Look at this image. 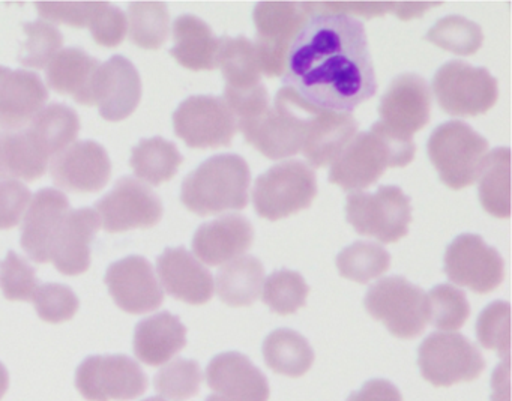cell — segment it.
I'll return each instance as SVG.
<instances>
[{"label": "cell", "mask_w": 512, "mask_h": 401, "mask_svg": "<svg viewBox=\"0 0 512 401\" xmlns=\"http://www.w3.org/2000/svg\"><path fill=\"white\" fill-rule=\"evenodd\" d=\"M476 337L482 347L496 350L500 356L509 359L511 350V305L494 301L479 314L476 322Z\"/></svg>", "instance_id": "obj_44"}, {"label": "cell", "mask_w": 512, "mask_h": 401, "mask_svg": "<svg viewBox=\"0 0 512 401\" xmlns=\"http://www.w3.org/2000/svg\"><path fill=\"white\" fill-rule=\"evenodd\" d=\"M142 98V79L130 59L112 56L98 68L94 80V103L101 118L110 122L128 118Z\"/></svg>", "instance_id": "obj_20"}, {"label": "cell", "mask_w": 512, "mask_h": 401, "mask_svg": "<svg viewBox=\"0 0 512 401\" xmlns=\"http://www.w3.org/2000/svg\"><path fill=\"white\" fill-rule=\"evenodd\" d=\"M305 109L307 103L283 86L275 95L274 107L250 121L238 122V130L269 160L290 158L304 145Z\"/></svg>", "instance_id": "obj_4"}, {"label": "cell", "mask_w": 512, "mask_h": 401, "mask_svg": "<svg viewBox=\"0 0 512 401\" xmlns=\"http://www.w3.org/2000/svg\"><path fill=\"white\" fill-rule=\"evenodd\" d=\"M58 187L74 193H98L112 175V163L106 148L94 140L74 142L53 158L50 166Z\"/></svg>", "instance_id": "obj_18"}, {"label": "cell", "mask_w": 512, "mask_h": 401, "mask_svg": "<svg viewBox=\"0 0 512 401\" xmlns=\"http://www.w3.org/2000/svg\"><path fill=\"white\" fill-rule=\"evenodd\" d=\"M365 310L395 337L412 340L428 323L427 295L400 275L376 281L365 293Z\"/></svg>", "instance_id": "obj_8"}, {"label": "cell", "mask_w": 512, "mask_h": 401, "mask_svg": "<svg viewBox=\"0 0 512 401\" xmlns=\"http://www.w3.org/2000/svg\"><path fill=\"white\" fill-rule=\"evenodd\" d=\"M98 59L77 47L61 50L47 68V83L53 91L71 95L82 106H94V80Z\"/></svg>", "instance_id": "obj_28"}, {"label": "cell", "mask_w": 512, "mask_h": 401, "mask_svg": "<svg viewBox=\"0 0 512 401\" xmlns=\"http://www.w3.org/2000/svg\"><path fill=\"white\" fill-rule=\"evenodd\" d=\"M206 401H227V400H224V398L218 397V395H209V397L206 398Z\"/></svg>", "instance_id": "obj_55"}, {"label": "cell", "mask_w": 512, "mask_h": 401, "mask_svg": "<svg viewBox=\"0 0 512 401\" xmlns=\"http://www.w3.org/2000/svg\"><path fill=\"white\" fill-rule=\"evenodd\" d=\"M131 43L157 50L169 37V8L163 2H134L128 7Z\"/></svg>", "instance_id": "obj_38"}, {"label": "cell", "mask_w": 512, "mask_h": 401, "mask_svg": "<svg viewBox=\"0 0 512 401\" xmlns=\"http://www.w3.org/2000/svg\"><path fill=\"white\" fill-rule=\"evenodd\" d=\"M28 130L50 158L56 157L79 136V115L67 104L53 103L35 115Z\"/></svg>", "instance_id": "obj_35"}, {"label": "cell", "mask_w": 512, "mask_h": 401, "mask_svg": "<svg viewBox=\"0 0 512 401\" xmlns=\"http://www.w3.org/2000/svg\"><path fill=\"white\" fill-rule=\"evenodd\" d=\"M35 7L43 19L65 23L73 28H86L97 2H41Z\"/></svg>", "instance_id": "obj_49"}, {"label": "cell", "mask_w": 512, "mask_h": 401, "mask_svg": "<svg viewBox=\"0 0 512 401\" xmlns=\"http://www.w3.org/2000/svg\"><path fill=\"white\" fill-rule=\"evenodd\" d=\"M347 401H403V395L389 380L373 379L368 380L359 391L350 394Z\"/></svg>", "instance_id": "obj_51"}, {"label": "cell", "mask_w": 512, "mask_h": 401, "mask_svg": "<svg viewBox=\"0 0 512 401\" xmlns=\"http://www.w3.org/2000/svg\"><path fill=\"white\" fill-rule=\"evenodd\" d=\"M316 194L314 170L302 161H284L254 182V209L260 217L277 221L310 208Z\"/></svg>", "instance_id": "obj_9"}, {"label": "cell", "mask_w": 512, "mask_h": 401, "mask_svg": "<svg viewBox=\"0 0 512 401\" xmlns=\"http://www.w3.org/2000/svg\"><path fill=\"white\" fill-rule=\"evenodd\" d=\"M391 265L388 250L376 242L358 241L344 248L337 257L341 277L359 284L370 283L385 274Z\"/></svg>", "instance_id": "obj_37"}, {"label": "cell", "mask_w": 512, "mask_h": 401, "mask_svg": "<svg viewBox=\"0 0 512 401\" xmlns=\"http://www.w3.org/2000/svg\"><path fill=\"white\" fill-rule=\"evenodd\" d=\"M88 26L95 43L103 47H118L127 34V17L121 8L97 2Z\"/></svg>", "instance_id": "obj_47"}, {"label": "cell", "mask_w": 512, "mask_h": 401, "mask_svg": "<svg viewBox=\"0 0 512 401\" xmlns=\"http://www.w3.org/2000/svg\"><path fill=\"white\" fill-rule=\"evenodd\" d=\"M431 91L418 74H400L392 80L379 104V121L386 130L403 139H412L430 121Z\"/></svg>", "instance_id": "obj_16"}, {"label": "cell", "mask_w": 512, "mask_h": 401, "mask_svg": "<svg viewBox=\"0 0 512 401\" xmlns=\"http://www.w3.org/2000/svg\"><path fill=\"white\" fill-rule=\"evenodd\" d=\"M221 68L226 89L224 95L248 94L262 86V70L253 41L244 35L221 37L217 68Z\"/></svg>", "instance_id": "obj_30"}, {"label": "cell", "mask_w": 512, "mask_h": 401, "mask_svg": "<svg viewBox=\"0 0 512 401\" xmlns=\"http://www.w3.org/2000/svg\"><path fill=\"white\" fill-rule=\"evenodd\" d=\"M49 160L31 131H0V179L35 181L44 176Z\"/></svg>", "instance_id": "obj_31"}, {"label": "cell", "mask_w": 512, "mask_h": 401, "mask_svg": "<svg viewBox=\"0 0 512 401\" xmlns=\"http://www.w3.org/2000/svg\"><path fill=\"white\" fill-rule=\"evenodd\" d=\"M8 386H10V374L5 365L0 362V400L7 394Z\"/></svg>", "instance_id": "obj_54"}, {"label": "cell", "mask_w": 512, "mask_h": 401, "mask_svg": "<svg viewBox=\"0 0 512 401\" xmlns=\"http://www.w3.org/2000/svg\"><path fill=\"white\" fill-rule=\"evenodd\" d=\"M134 353L151 367L166 364L187 346V328L178 316L163 311L137 323Z\"/></svg>", "instance_id": "obj_27"}, {"label": "cell", "mask_w": 512, "mask_h": 401, "mask_svg": "<svg viewBox=\"0 0 512 401\" xmlns=\"http://www.w3.org/2000/svg\"><path fill=\"white\" fill-rule=\"evenodd\" d=\"M346 218L359 235L394 244L409 232L410 197L395 185H382L376 193L353 191L347 196Z\"/></svg>", "instance_id": "obj_7"}, {"label": "cell", "mask_w": 512, "mask_h": 401, "mask_svg": "<svg viewBox=\"0 0 512 401\" xmlns=\"http://www.w3.org/2000/svg\"><path fill=\"white\" fill-rule=\"evenodd\" d=\"M104 281L116 305L127 313H151L164 302L163 289L145 257L128 256L112 263Z\"/></svg>", "instance_id": "obj_17"}, {"label": "cell", "mask_w": 512, "mask_h": 401, "mask_svg": "<svg viewBox=\"0 0 512 401\" xmlns=\"http://www.w3.org/2000/svg\"><path fill=\"white\" fill-rule=\"evenodd\" d=\"M37 271L23 257L8 251L0 262V289L10 301H31L38 289Z\"/></svg>", "instance_id": "obj_46"}, {"label": "cell", "mask_w": 512, "mask_h": 401, "mask_svg": "<svg viewBox=\"0 0 512 401\" xmlns=\"http://www.w3.org/2000/svg\"><path fill=\"white\" fill-rule=\"evenodd\" d=\"M263 358L275 373L301 377L314 362V350L307 338L293 329L271 332L263 343Z\"/></svg>", "instance_id": "obj_33"}, {"label": "cell", "mask_w": 512, "mask_h": 401, "mask_svg": "<svg viewBox=\"0 0 512 401\" xmlns=\"http://www.w3.org/2000/svg\"><path fill=\"white\" fill-rule=\"evenodd\" d=\"M31 190L22 182L0 181V230L16 227L26 211Z\"/></svg>", "instance_id": "obj_48"}, {"label": "cell", "mask_w": 512, "mask_h": 401, "mask_svg": "<svg viewBox=\"0 0 512 401\" xmlns=\"http://www.w3.org/2000/svg\"><path fill=\"white\" fill-rule=\"evenodd\" d=\"M23 31L28 40L22 46L19 62L29 68H46L64 46V35L56 26L37 20L25 23Z\"/></svg>", "instance_id": "obj_43"}, {"label": "cell", "mask_w": 512, "mask_h": 401, "mask_svg": "<svg viewBox=\"0 0 512 401\" xmlns=\"http://www.w3.org/2000/svg\"><path fill=\"white\" fill-rule=\"evenodd\" d=\"M95 209L109 233L151 229L163 217L160 197L131 176L119 179L113 190L95 203Z\"/></svg>", "instance_id": "obj_15"}, {"label": "cell", "mask_w": 512, "mask_h": 401, "mask_svg": "<svg viewBox=\"0 0 512 401\" xmlns=\"http://www.w3.org/2000/svg\"><path fill=\"white\" fill-rule=\"evenodd\" d=\"M488 146V140L466 122L449 121L431 133L427 152L443 184L461 190L479 179Z\"/></svg>", "instance_id": "obj_5"}, {"label": "cell", "mask_w": 512, "mask_h": 401, "mask_svg": "<svg viewBox=\"0 0 512 401\" xmlns=\"http://www.w3.org/2000/svg\"><path fill=\"white\" fill-rule=\"evenodd\" d=\"M358 122L352 113L319 109L307 103L302 154L313 167L334 163L356 136Z\"/></svg>", "instance_id": "obj_21"}, {"label": "cell", "mask_w": 512, "mask_h": 401, "mask_svg": "<svg viewBox=\"0 0 512 401\" xmlns=\"http://www.w3.org/2000/svg\"><path fill=\"white\" fill-rule=\"evenodd\" d=\"M164 290L179 301L203 305L214 296V278L185 247L166 248L157 260Z\"/></svg>", "instance_id": "obj_24"}, {"label": "cell", "mask_w": 512, "mask_h": 401, "mask_svg": "<svg viewBox=\"0 0 512 401\" xmlns=\"http://www.w3.org/2000/svg\"><path fill=\"white\" fill-rule=\"evenodd\" d=\"M437 5H439V2H436V4H424V2H418V4H415V2H409V4H395L394 13L398 19L410 20L415 19V17H422L425 11L437 7Z\"/></svg>", "instance_id": "obj_53"}, {"label": "cell", "mask_w": 512, "mask_h": 401, "mask_svg": "<svg viewBox=\"0 0 512 401\" xmlns=\"http://www.w3.org/2000/svg\"><path fill=\"white\" fill-rule=\"evenodd\" d=\"M265 281V268L253 256H242L227 263L217 274V293L230 307H248L259 299Z\"/></svg>", "instance_id": "obj_32"}, {"label": "cell", "mask_w": 512, "mask_h": 401, "mask_svg": "<svg viewBox=\"0 0 512 401\" xmlns=\"http://www.w3.org/2000/svg\"><path fill=\"white\" fill-rule=\"evenodd\" d=\"M100 229V215L95 209L68 212L64 226L53 245L50 262L64 275H80L91 266V244Z\"/></svg>", "instance_id": "obj_26"}, {"label": "cell", "mask_w": 512, "mask_h": 401, "mask_svg": "<svg viewBox=\"0 0 512 401\" xmlns=\"http://www.w3.org/2000/svg\"><path fill=\"white\" fill-rule=\"evenodd\" d=\"M425 40L454 55L470 56L481 49L484 34L481 26L472 20L461 16H446L434 23L425 35Z\"/></svg>", "instance_id": "obj_39"}, {"label": "cell", "mask_w": 512, "mask_h": 401, "mask_svg": "<svg viewBox=\"0 0 512 401\" xmlns=\"http://www.w3.org/2000/svg\"><path fill=\"white\" fill-rule=\"evenodd\" d=\"M70 211V200L62 191L43 188L35 194L22 226V248L29 259L50 262L53 245Z\"/></svg>", "instance_id": "obj_19"}, {"label": "cell", "mask_w": 512, "mask_h": 401, "mask_svg": "<svg viewBox=\"0 0 512 401\" xmlns=\"http://www.w3.org/2000/svg\"><path fill=\"white\" fill-rule=\"evenodd\" d=\"M283 83L305 103L334 112L352 113L373 98L376 71L362 22L316 4L287 53Z\"/></svg>", "instance_id": "obj_1"}, {"label": "cell", "mask_w": 512, "mask_h": 401, "mask_svg": "<svg viewBox=\"0 0 512 401\" xmlns=\"http://www.w3.org/2000/svg\"><path fill=\"white\" fill-rule=\"evenodd\" d=\"M254 227L244 215L230 214L202 224L194 233L193 251L209 266L227 265L250 250Z\"/></svg>", "instance_id": "obj_23"}, {"label": "cell", "mask_w": 512, "mask_h": 401, "mask_svg": "<svg viewBox=\"0 0 512 401\" xmlns=\"http://www.w3.org/2000/svg\"><path fill=\"white\" fill-rule=\"evenodd\" d=\"M176 136L194 149L230 146L238 121L223 98L193 95L179 104L173 113Z\"/></svg>", "instance_id": "obj_13"}, {"label": "cell", "mask_w": 512, "mask_h": 401, "mask_svg": "<svg viewBox=\"0 0 512 401\" xmlns=\"http://www.w3.org/2000/svg\"><path fill=\"white\" fill-rule=\"evenodd\" d=\"M392 2H337V4H319L320 10L328 13L344 14V16H361L365 19L385 16L388 13H394Z\"/></svg>", "instance_id": "obj_50"}, {"label": "cell", "mask_w": 512, "mask_h": 401, "mask_svg": "<svg viewBox=\"0 0 512 401\" xmlns=\"http://www.w3.org/2000/svg\"><path fill=\"white\" fill-rule=\"evenodd\" d=\"M422 377L434 386H451L478 379L485 368L484 356L467 337L455 332H434L418 350Z\"/></svg>", "instance_id": "obj_11"}, {"label": "cell", "mask_w": 512, "mask_h": 401, "mask_svg": "<svg viewBox=\"0 0 512 401\" xmlns=\"http://www.w3.org/2000/svg\"><path fill=\"white\" fill-rule=\"evenodd\" d=\"M175 46L170 55L184 68L211 71L217 68L220 38L215 37L208 23L193 14L179 16L173 23Z\"/></svg>", "instance_id": "obj_29"}, {"label": "cell", "mask_w": 512, "mask_h": 401, "mask_svg": "<svg viewBox=\"0 0 512 401\" xmlns=\"http://www.w3.org/2000/svg\"><path fill=\"white\" fill-rule=\"evenodd\" d=\"M443 271L452 283L485 295L502 283L505 263L499 251L485 244L481 236L464 233L446 248Z\"/></svg>", "instance_id": "obj_14"}, {"label": "cell", "mask_w": 512, "mask_h": 401, "mask_svg": "<svg viewBox=\"0 0 512 401\" xmlns=\"http://www.w3.org/2000/svg\"><path fill=\"white\" fill-rule=\"evenodd\" d=\"M203 374L199 362L178 358L158 371L155 391L170 400L184 401L196 397L202 386Z\"/></svg>", "instance_id": "obj_42"}, {"label": "cell", "mask_w": 512, "mask_h": 401, "mask_svg": "<svg viewBox=\"0 0 512 401\" xmlns=\"http://www.w3.org/2000/svg\"><path fill=\"white\" fill-rule=\"evenodd\" d=\"M416 146L386 130L380 122L370 131L356 134L332 163L329 181L346 191H361L379 181L389 167L412 163Z\"/></svg>", "instance_id": "obj_2"}, {"label": "cell", "mask_w": 512, "mask_h": 401, "mask_svg": "<svg viewBox=\"0 0 512 401\" xmlns=\"http://www.w3.org/2000/svg\"><path fill=\"white\" fill-rule=\"evenodd\" d=\"M493 401H509V359L497 367L493 379Z\"/></svg>", "instance_id": "obj_52"}, {"label": "cell", "mask_w": 512, "mask_h": 401, "mask_svg": "<svg viewBox=\"0 0 512 401\" xmlns=\"http://www.w3.org/2000/svg\"><path fill=\"white\" fill-rule=\"evenodd\" d=\"M431 86L439 106L452 116L484 115L499 97L497 80L488 70L463 61L446 62Z\"/></svg>", "instance_id": "obj_10"}, {"label": "cell", "mask_w": 512, "mask_h": 401, "mask_svg": "<svg viewBox=\"0 0 512 401\" xmlns=\"http://www.w3.org/2000/svg\"><path fill=\"white\" fill-rule=\"evenodd\" d=\"M206 382L215 395L227 401H268L271 395L265 374L239 352L212 358L206 368Z\"/></svg>", "instance_id": "obj_22"}, {"label": "cell", "mask_w": 512, "mask_h": 401, "mask_svg": "<svg viewBox=\"0 0 512 401\" xmlns=\"http://www.w3.org/2000/svg\"><path fill=\"white\" fill-rule=\"evenodd\" d=\"M184 157L175 143L163 137L140 140L133 149L130 164L137 178L158 187L178 173Z\"/></svg>", "instance_id": "obj_36"}, {"label": "cell", "mask_w": 512, "mask_h": 401, "mask_svg": "<svg viewBox=\"0 0 512 401\" xmlns=\"http://www.w3.org/2000/svg\"><path fill=\"white\" fill-rule=\"evenodd\" d=\"M314 14L313 2H260L254 7L253 44L262 74L269 79L283 76L290 46Z\"/></svg>", "instance_id": "obj_6"}, {"label": "cell", "mask_w": 512, "mask_h": 401, "mask_svg": "<svg viewBox=\"0 0 512 401\" xmlns=\"http://www.w3.org/2000/svg\"><path fill=\"white\" fill-rule=\"evenodd\" d=\"M49 98L38 74L0 67V128L17 130L25 127L43 110Z\"/></svg>", "instance_id": "obj_25"}, {"label": "cell", "mask_w": 512, "mask_h": 401, "mask_svg": "<svg viewBox=\"0 0 512 401\" xmlns=\"http://www.w3.org/2000/svg\"><path fill=\"white\" fill-rule=\"evenodd\" d=\"M32 301L38 316L49 323H62L73 319L80 307L79 298L74 290L59 283L38 286Z\"/></svg>", "instance_id": "obj_45"}, {"label": "cell", "mask_w": 512, "mask_h": 401, "mask_svg": "<svg viewBox=\"0 0 512 401\" xmlns=\"http://www.w3.org/2000/svg\"><path fill=\"white\" fill-rule=\"evenodd\" d=\"M76 386L89 401H128L145 394L148 377L128 355H94L77 368Z\"/></svg>", "instance_id": "obj_12"}, {"label": "cell", "mask_w": 512, "mask_h": 401, "mask_svg": "<svg viewBox=\"0 0 512 401\" xmlns=\"http://www.w3.org/2000/svg\"><path fill=\"white\" fill-rule=\"evenodd\" d=\"M479 202L485 212L497 218L511 215V149H493L485 158L479 175Z\"/></svg>", "instance_id": "obj_34"}, {"label": "cell", "mask_w": 512, "mask_h": 401, "mask_svg": "<svg viewBox=\"0 0 512 401\" xmlns=\"http://www.w3.org/2000/svg\"><path fill=\"white\" fill-rule=\"evenodd\" d=\"M250 182V167L241 155H214L184 179L181 200L200 217L241 211L248 205Z\"/></svg>", "instance_id": "obj_3"}, {"label": "cell", "mask_w": 512, "mask_h": 401, "mask_svg": "<svg viewBox=\"0 0 512 401\" xmlns=\"http://www.w3.org/2000/svg\"><path fill=\"white\" fill-rule=\"evenodd\" d=\"M143 401H166V400H164V398L151 397V398H146V400H143Z\"/></svg>", "instance_id": "obj_56"}, {"label": "cell", "mask_w": 512, "mask_h": 401, "mask_svg": "<svg viewBox=\"0 0 512 401\" xmlns=\"http://www.w3.org/2000/svg\"><path fill=\"white\" fill-rule=\"evenodd\" d=\"M428 322L440 331H457L470 316L463 290L451 284L434 286L427 295Z\"/></svg>", "instance_id": "obj_40"}, {"label": "cell", "mask_w": 512, "mask_h": 401, "mask_svg": "<svg viewBox=\"0 0 512 401\" xmlns=\"http://www.w3.org/2000/svg\"><path fill=\"white\" fill-rule=\"evenodd\" d=\"M310 287L299 272L280 269L269 275L263 289V301L277 314L296 313L304 307Z\"/></svg>", "instance_id": "obj_41"}]
</instances>
